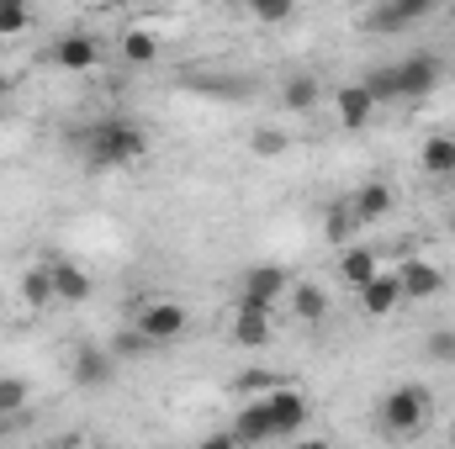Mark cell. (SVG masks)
<instances>
[{
	"instance_id": "26",
	"label": "cell",
	"mask_w": 455,
	"mask_h": 449,
	"mask_svg": "<svg viewBox=\"0 0 455 449\" xmlns=\"http://www.w3.org/2000/svg\"><path fill=\"white\" fill-rule=\"evenodd\" d=\"M249 148H254L259 159H281V154L291 148V138H286L281 127H254V132H249Z\"/></svg>"
},
{
	"instance_id": "31",
	"label": "cell",
	"mask_w": 455,
	"mask_h": 449,
	"mask_svg": "<svg viewBox=\"0 0 455 449\" xmlns=\"http://www.w3.org/2000/svg\"><path fill=\"white\" fill-rule=\"evenodd\" d=\"M270 386H281V375H265V370H249V375L238 381V391H254V397H259V391H270Z\"/></svg>"
},
{
	"instance_id": "6",
	"label": "cell",
	"mask_w": 455,
	"mask_h": 449,
	"mask_svg": "<svg viewBox=\"0 0 455 449\" xmlns=\"http://www.w3.org/2000/svg\"><path fill=\"white\" fill-rule=\"evenodd\" d=\"M116 359L112 349H101V343H80L75 349V359H69V381L80 386V391H107L116 381Z\"/></svg>"
},
{
	"instance_id": "23",
	"label": "cell",
	"mask_w": 455,
	"mask_h": 449,
	"mask_svg": "<svg viewBox=\"0 0 455 449\" xmlns=\"http://www.w3.org/2000/svg\"><path fill=\"white\" fill-rule=\"evenodd\" d=\"M323 232H329V243H355V232H360V217H355V207L349 201H334L329 207V223H323Z\"/></svg>"
},
{
	"instance_id": "32",
	"label": "cell",
	"mask_w": 455,
	"mask_h": 449,
	"mask_svg": "<svg viewBox=\"0 0 455 449\" xmlns=\"http://www.w3.org/2000/svg\"><path fill=\"white\" fill-rule=\"evenodd\" d=\"M228 445H238V439H233V429H228V434H207V449H228Z\"/></svg>"
},
{
	"instance_id": "4",
	"label": "cell",
	"mask_w": 455,
	"mask_h": 449,
	"mask_svg": "<svg viewBox=\"0 0 455 449\" xmlns=\"http://www.w3.org/2000/svg\"><path fill=\"white\" fill-rule=\"evenodd\" d=\"M392 69H397V91H403V101H429V96L440 91V80H445L440 53H408V59L392 64Z\"/></svg>"
},
{
	"instance_id": "18",
	"label": "cell",
	"mask_w": 455,
	"mask_h": 449,
	"mask_svg": "<svg viewBox=\"0 0 455 449\" xmlns=\"http://www.w3.org/2000/svg\"><path fill=\"white\" fill-rule=\"evenodd\" d=\"M318 101H323V80H318L313 69L286 75V85H281V106H286V112H313Z\"/></svg>"
},
{
	"instance_id": "12",
	"label": "cell",
	"mask_w": 455,
	"mask_h": 449,
	"mask_svg": "<svg viewBox=\"0 0 455 449\" xmlns=\"http://www.w3.org/2000/svg\"><path fill=\"white\" fill-rule=\"evenodd\" d=\"M53 64L64 75H91V69H101V43L91 32H64L53 43Z\"/></svg>"
},
{
	"instance_id": "29",
	"label": "cell",
	"mask_w": 455,
	"mask_h": 449,
	"mask_svg": "<svg viewBox=\"0 0 455 449\" xmlns=\"http://www.w3.org/2000/svg\"><path fill=\"white\" fill-rule=\"evenodd\" d=\"M107 349H112L116 359H138V354H148L154 343L143 338V328H138V323H127V328H122V334H116L112 343H107Z\"/></svg>"
},
{
	"instance_id": "14",
	"label": "cell",
	"mask_w": 455,
	"mask_h": 449,
	"mask_svg": "<svg viewBox=\"0 0 455 449\" xmlns=\"http://www.w3.org/2000/svg\"><path fill=\"white\" fill-rule=\"evenodd\" d=\"M233 439H238V445H270V439H275V418H270L265 391L249 397V402L238 407V418H233Z\"/></svg>"
},
{
	"instance_id": "20",
	"label": "cell",
	"mask_w": 455,
	"mask_h": 449,
	"mask_svg": "<svg viewBox=\"0 0 455 449\" xmlns=\"http://www.w3.org/2000/svg\"><path fill=\"white\" fill-rule=\"evenodd\" d=\"M376 270H381L376 248H360V243H344V248H339V280L349 286V291H360Z\"/></svg>"
},
{
	"instance_id": "2",
	"label": "cell",
	"mask_w": 455,
	"mask_h": 449,
	"mask_svg": "<svg viewBox=\"0 0 455 449\" xmlns=\"http://www.w3.org/2000/svg\"><path fill=\"white\" fill-rule=\"evenodd\" d=\"M429 413H435V397H429V386H419V381H403V386H392V391L376 402V423H381L387 439H413V434L429 423Z\"/></svg>"
},
{
	"instance_id": "3",
	"label": "cell",
	"mask_w": 455,
	"mask_h": 449,
	"mask_svg": "<svg viewBox=\"0 0 455 449\" xmlns=\"http://www.w3.org/2000/svg\"><path fill=\"white\" fill-rule=\"evenodd\" d=\"M132 323L143 328L148 343H175V338H186V328H191V312H186V302H175V296H154V302H143V307L132 312Z\"/></svg>"
},
{
	"instance_id": "16",
	"label": "cell",
	"mask_w": 455,
	"mask_h": 449,
	"mask_svg": "<svg viewBox=\"0 0 455 449\" xmlns=\"http://www.w3.org/2000/svg\"><path fill=\"white\" fill-rule=\"evenodd\" d=\"M349 207H355V217H360V227L371 223H387L392 217V207H397V191L387 185V180H365L355 196H349Z\"/></svg>"
},
{
	"instance_id": "5",
	"label": "cell",
	"mask_w": 455,
	"mask_h": 449,
	"mask_svg": "<svg viewBox=\"0 0 455 449\" xmlns=\"http://www.w3.org/2000/svg\"><path fill=\"white\" fill-rule=\"evenodd\" d=\"M291 291V275H286V264H249L243 275H238V302H249V307H270L275 312V302Z\"/></svg>"
},
{
	"instance_id": "28",
	"label": "cell",
	"mask_w": 455,
	"mask_h": 449,
	"mask_svg": "<svg viewBox=\"0 0 455 449\" xmlns=\"http://www.w3.org/2000/svg\"><path fill=\"white\" fill-rule=\"evenodd\" d=\"M32 27V5L27 0H0V37H21Z\"/></svg>"
},
{
	"instance_id": "27",
	"label": "cell",
	"mask_w": 455,
	"mask_h": 449,
	"mask_svg": "<svg viewBox=\"0 0 455 449\" xmlns=\"http://www.w3.org/2000/svg\"><path fill=\"white\" fill-rule=\"evenodd\" d=\"M27 402H32V386H27L21 375H0V413H5V418H16Z\"/></svg>"
},
{
	"instance_id": "8",
	"label": "cell",
	"mask_w": 455,
	"mask_h": 449,
	"mask_svg": "<svg viewBox=\"0 0 455 449\" xmlns=\"http://www.w3.org/2000/svg\"><path fill=\"white\" fill-rule=\"evenodd\" d=\"M440 11V0H376L365 16V32H403L413 21H429Z\"/></svg>"
},
{
	"instance_id": "11",
	"label": "cell",
	"mask_w": 455,
	"mask_h": 449,
	"mask_svg": "<svg viewBox=\"0 0 455 449\" xmlns=\"http://www.w3.org/2000/svg\"><path fill=\"white\" fill-rule=\"evenodd\" d=\"M355 302H360L365 318H392V312L403 307V280H397V270H376V275L355 291Z\"/></svg>"
},
{
	"instance_id": "13",
	"label": "cell",
	"mask_w": 455,
	"mask_h": 449,
	"mask_svg": "<svg viewBox=\"0 0 455 449\" xmlns=\"http://www.w3.org/2000/svg\"><path fill=\"white\" fill-rule=\"evenodd\" d=\"M376 112H381V106H376V96L365 91V80H360V85H339V91H334V116H339L344 132H365V127L376 122Z\"/></svg>"
},
{
	"instance_id": "35",
	"label": "cell",
	"mask_w": 455,
	"mask_h": 449,
	"mask_svg": "<svg viewBox=\"0 0 455 449\" xmlns=\"http://www.w3.org/2000/svg\"><path fill=\"white\" fill-rule=\"evenodd\" d=\"M218 5H223V0H218Z\"/></svg>"
},
{
	"instance_id": "25",
	"label": "cell",
	"mask_w": 455,
	"mask_h": 449,
	"mask_svg": "<svg viewBox=\"0 0 455 449\" xmlns=\"http://www.w3.org/2000/svg\"><path fill=\"white\" fill-rule=\"evenodd\" d=\"M243 11H249L259 27H286V21L297 16V0H249Z\"/></svg>"
},
{
	"instance_id": "21",
	"label": "cell",
	"mask_w": 455,
	"mask_h": 449,
	"mask_svg": "<svg viewBox=\"0 0 455 449\" xmlns=\"http://www.w3.org/2000/svg\"><path fill=\"white\" fill-rule=\"evenodd\" d=\"M419 169H424V175H435V180H451V175H455V138H451V132L424 138V148H419Z\"/></svg>"
},
{
	"instance_id": "19",
	"label": "cell",
	"mask_w": 455,
	"mask_h": 449,
	"mask_svg": "<svg viewBox=\"0 0 455 449\" xmlns=\"http://www.w3.org/2000/svg\"><path fill=\"white\" fill-rule=\"evenodd\" d=\"M291 312H297V323H323L329 318V291L318 286V280H291Z\"/></svg>"
},
{
	"instance_id": "22",
	"label": "cell",
	"mask_w": 455,
	"mask_h": 449,
	"mask_svg": "<svg viewBox=\"0 0 455 449\" xmlns=\"http://www.w3.org/2000/svg\"><path fill=\"white\" fill-rule=\"evenodd\" d=\"M21 302H27V312H48L59 296H53V275H48V264H32L27 275H21Z\"/></svg>"
},
{
	"instance_id": "33",
	"label": "cell",
	"mask_w": 455,
	"mask_h": 449,
	"mask_svg": "<svg viewBox=\"0 0 455 449\" xmlns=\"http://www.w3.org/2000/svg\"><path fill=\"white\" fill-rule=\"evenodd\" d=\"M0 434H5V413H0Z\"/></svg>"
},
{
	"instance_id": "34",
	"label": "cell",
	"mask_w": 455,
	"mask_h": 449,
	"mask_svg": "<svg viewBox=\"0 0 455 449\" xmlns=\"http://www.w3.org/2000/svg\"><path fill=\"white\" fill-rule=\"evenodd\" d=\"M451 238H455V217H451Z\"/></svg>"
},
{
	"instance_id": "1",
	"label": "cell",
	"mask_w": 455,
	"mask_h": 449,
	"mask_svg": "<svg viewBox=\"0 0 455 449\" xmlns=\"http://www.w3.org/2000/svg\"><path fill=\"white\" fill-rule=\"evenodd\" d=\"M80 154H85L91 169H132V164L148 159V132L127 116H101L96 127H85Z\"/></svg>"
},
{
	"instance_id": "24",
	"label": "cell",
	"mask_w": 455,
	"mask_h": 449,
	"mask_svg": "<svg viewBox=\"0 0 455 449\" xmlns=\"http://www.w3.org/2000/svg\"><path fill=\"white\" fill-rule=\"evenodd\" d=\"M365 91L376 96V106H397V101H403V91H397V69H392V64H376V69L365 75Z\"/></svg>"
},
{
	"instance_id": "9",
	"label": "cell",
	"mask_w": 455,
	"mask_h": 449,
	"mask_svg": "<svg viewBox=\"0 0 455 449\" xmlns=\"http://www.w3.org/2000/svg\"><path fill=\"white\" fill-rule=\"evenodd\" d=\"M397 280H403V302H435V296H445V270L429 264V259H419V254L397 259Z\"/></svg>"
},
{
	"instance_id": "15",
	"label": "cell",
	"mask_w": 455,
	"mask_h": 449,
	"mask_svg": "<svg viewBox=\"0 0 455 449\" xmlns=\"http://www.w3.org/2000/svg\"><path fill=\"white\" fill-rule=\"evenodd\" d=\"M48 275H53V296L64 302V307H80V302H91V270L85 264H75V259H48Z\"/></svg>"
},
{
	"instance_id": "30",
	"label": "cell",
	"mask_w": 455,
	"mask_h": 449,
	"mask_svg": "<svg viewBox=\"0 0 455 449\" xmlns=\"http://www.w3.org/2000/svg\"><path fill=\"white\" fill-rule=\"evenodd\" d=\"M424 354L435 365H455V328H435V334L424 338Z\"/></svg>"
},
{
	"instance_id": "17",
	"label": "cell",
	"mask_w": 455,
	"mask_h": 449,
	"mask_svg": "<svg viewBox=\"0 0 455 449\" xmlns=\"http://www.w3.org/2000/svg\"><path fill=\"white\" fill-rule=\"evenodd\" d=\"M122 64L127 69H154L159 64V32L154 27H127L122 32Z\"/></svg>"
},
{
	"instance_id": "7",
	"label": "cell",
	"mask_w": 455,
	"mask_h": 449,
	"mask_svg": "<svg viewBox=\"0 0 455 449\" xmlns=\"http://www.w3.org/2000/svg\"><path fill=\"white\" fill-rule=\"evenodd\" d=\"M265 402H270V418H275V439H297L302 429H307V418H313V402L297 391V386H270L265 391Z\"/></svg>"
},
{
	"instance_id": "10",
	"label": "cell",
	"mask_w": 455,
	"mask_h": 449,
	"mask_svg": "<svg viewBox=\"0 0 455 449\" xmlns=\"http://www.w3.org/2000/svg\"><path fill=\"white\" fill-rule=\"evenodd\" d=\"M228 338L238 343V349H270V338H275V312L270 307H249V302H238V312H233V323H228Z\"/></svg>"
}]
</instances>
